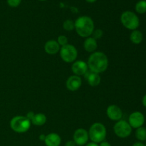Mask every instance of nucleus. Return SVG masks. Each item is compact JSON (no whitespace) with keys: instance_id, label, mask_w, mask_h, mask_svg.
Returning a JSON list of instances; mask_svg holds the SVG:
<instances>
[{"instance_id":"9","label":"nucleus","mask_w":146,"mask_h":146,"mask_svg":"<svg viewBox=\"0 0 146 146\" xmlns=\"http://www.w3.org/2000/svg\"><path fill=\"white\" fill-rule=\"evenodd\" d=\"M145 123V116L140 111H135L130 115L128 118V123L132 128L137 129L143 125Z\"/></svg>"},{"instance_id":"26","label":"nucleus","mask_w":146,"mask_h":146,"mask_svg":"<svg viewBox=\"0 0 146 146\" xmlns=\"http://www.w3.org/2000/svg\"><path fill=\"white\" fill-rule=\"evenodd\" d=\"M99 146H111V144L109 142H108V141H103V142L100 143L99 145H98Z\"/></svg>"},{"instance_id":"12","label":"nucleus","mask_w":146,"mask_h":146,"mask_svg":"<svg viewBox=\"0 0 146 146\" xmlns=\"http://www.w3.org/2000/svg\"><path fill=\"white\" fill-rule=\"evenodd\" d=\"M82 85V80L78 76L72 75L66 80V88L71 91H76L80 88Z\"/></svg>"},{"instance_id":"3","label":"nucleus","mask_w":146,"mask_h":146,"mask_svg":"<svg viewBox=\"0 0 146 146\" xmlns=\"http://www.w3.org/2000/svg\"><path fill=\"white\" fill-rule=\"evenodd\" d=\"M88 132L91 142L98 144L105 141L107 135L106 128L101 123H94L90 127Z\"/></svg>"},{"instance_id":"20","label":"nucleus","mask_w":146,"mask_h":146,"mask_svg":"<svg viewBox=\"0 0 146 146\" xmlns=\"http://www.w3.org/2000/svg\"><path fill=\"white\" fill-rule=\"evenodd\" d=\"M135 11L138 14H145L146 12V1L145 0H141L138 1L135 4Z\"/></svg>"},{"instance_id":"30","label":"nucleus","mask_w":146,"mask_h":146,"mask_svg":"<svg viewBox=\"0 0 146 146\" xmlns=\"http://www.w3.org/2000/svg\"><path fill=\"white\" fill-rule=\"evenodd\" d=\"M142 104H143V105L144 106L146 107V94H145V96H144L143 98Z\"/></svg>"},{"instance_id":"33","label":"nucleus","mask_w":146,"mask_h":146,"mask_svg":"<svg viewBox=\"0 0 146 146\" xmlns=\"http://www.w3.org/2000/svg\"><path fill=\"white\" fill-rule=\"evenodd\" d=\"M38 1H46V0H38Z\"/></svg>"},{"instance_id":"27","label":"nucleus","mask_w":146,"mask_h":146,"mask_svg":"<svg viewBox=\"0 0 146 146\" xmlns=\"http://www.w3.org/2000/svg\"><path fill=\"white\" fill-rule=\"evenodd\" d=\"M34 113L32 112V111H31V112H29L28 113H27V116L26 117H27L28 119H29L30 121H31V119H32V118L34 117Z\"/></svg>"},{"instance_id":"6","label":"nucleus","mask_w":146,"mask_h":146,"mask_svg":"<svg viewBox=\"0 0 146 146\" xmlns=\"http://www.w3.org/2000/svg\"><path fill=\"white\" fill-rule=\"evenodd\" d=\"M59 52L61 59L66 63L74 62L78 56L76 48L74 45L69 44L61 46Z\"/></svg>"},{"instance_id":"8","label":"nucleus","mask_w":146,"mask_h":146,"mask_svg":"<svg viewBox=\"0 0 146 146\" xmlns=\"http://www.w3.org/2000/svg\"><path fill=\"white\" fill-rule=\"evenodd\" d=\"M73 139L76 145L83 146L86 145L89 140L88 132L84 128H78L74 132Z\"/></svg>"},{"instance_id":"31","label":"nucleus","mask_w":146,"mask_h":146,"mask_svg":"<svg viewBox=\"0 0 146 146\" xmlns=\"http://www.w3.org/2000/svg\"><path fill=\"white\" fill-rule=\"evenodd\" d=\"M45 138H46V135H44V134H41V135H40L39 136V140L41 141H44Z\"/></svg>"},{"instance_id":"32","label":"nucleus","mask_w":146,"mask_h":146,"mask_svg":"<svg viewBox=\"0 0 146 146\" xmlns=\"http://www.w3.org/2000/svg\"><path fill=\"white\" fill-rule=\"evenodd\" d=\"M86 1L88 3H94V2H96L97 0H86Z\"/></svg>"},{"instance_id":"14","label":"nucleus","mask_w":146,"mask_h":146,"mask_svg":"<svg viewBox=\"0 0 146 146\" xmlns=\"http://www.w3.org/2000/svg\"><path fill=\"white\" fill-rule=\"evenodd\" d=\"M60 48H61V46L56 40H49L46 41L44 45V50L46 53L50 55H54L59 52Z\"/></svg>"},{"instance_id":"10","label":"nucleus","mask_w":146,"mask_h":146,"mask_svg":"<svg viewBox=\"0 0 146 146\" xmlns=\"http://www.w3.org/2000/svg\"><path fill=\"white\" fill-rule=\"evenodd\" d=\"M106 115L111 121H118L122 119L123 111L118 106L111 105L107 108Z\"/></svg>"},{"instance_id":"16","label":"nucleus","mask_w":146,"mask_h":146,"mask_svg":"<svg viewBox=\"0 0 146 146\" xmlns=\"http://www.w3.org/2000/svg\"><path fill=\"white\" fill-rule=\"evenodd\" d=\"M87 81L91 86H98L101 84V78L98 74L91 72L87 76Z\"/></svg>"},{"instance_id":"11","label":"nucleus","mask_w":146,"mask_h":146,"mask_svg":"<svg viewBox=\"0 0 146 146\" xmlns=\"http://www.w3.org/2000/svg\"><path fill=\"white\" fill-rule=\"evenodd\" d=\"M88 69V64L85 61L78 60L73 63L71 66V71L74 74V75L81 76L82 75H85Z\"/></svg>"},{"instance_id":"4","label":"nucleus","mask_w":146,"mask_h":146,"mask_svg":"<svg viewBox=\"0 0 146 146\" xmlns=\"http://www.w3.org/2000/svg\"><path fill=\"white\" fill-rule=\"evenodd\" d=\"M31 122L24 115H17L10 121V127L13 131L18 133H24L29 130Z\"/></svg>"},{"instance_id":"13","label":"nucleus","mask_w":146,"mask_h":146,"mask_svg":"<svg viewBox=\"0 0 146 146\" xmlns=\"http://www.w3.org/2000/svg\"><path fill=\"white\" fill-rule=\"evenodd\" d=\"M44 142L46 146H60L61 143V138L58 134L51 133L46 135Z\"/></svg>"},{"instance_id":"5","label":"nucleus","mask_w":146,"mask_h":146,"mask_svg":"<svg viewBox=\"0 0 146 146\" xmlns=\"http://www.w3.org/2000/svg\"><path fill=\"white\" fill-rule=\"evenodd\" d=\"M121 21L124 27L129 30L137 29L140 25V20L138 16L131 11H125L121 16Z\"/></svg>"},{"instance_id":"15","label":"nucleus","mask_w":146,"mask_h":146,"mask_svg":"<svg viewBox=\"0 0 146 146\" xmlns=\"http://www.w3.org/2000/svg\"><path fill=\"white\" fill-rule=\"evenodd\" d=\"M98 47L97 41L92 36H89L88 38H86L85 41L84 42V48L87 52L94 53Z\"/></svg>"},{"instance_id":"24","label":"nucleus","mask_w":146,"mask_h":146,"mask_svg":"<svg viewBox=\"0 0 146 146\" xmlns=\"http://www.w3.org/2000/svg\"><path fill=\"white\" fill-rule=\"evenodd\" d=\"M21 1L22 0H7V2L9 7L16 8V7H19L20 5Z\"/></svg>"},{"instance_id":"28","label":"nucleus","mask_w":146,"mask_h":146,"mask_svg":"<svg viewBox=\"0 0 146 146\" xmlns=\"http://www.w3.org/2000/svg\"><path fill=\"white\" fill-rule=\"evenodd\" d=\"M133 146H145V145L143 142H141V141H137V142L134 143L133 144Z\"/></svg>"},{"instance_id":"18","label":"nucleus","mask_w":146,"mask_h":146,"mask_svg":"<svg viewBox=\"0 0 146 146\" xmlns=\"http://www.w3.org/2000/svg\"><path fill=\"white\" fill-rule=\"evenodd\" d=\"M130 40L134 44H139L143 40V33L139 30H133L130 35Z\"/></svg>"},{"instance_id":"1","label":"nucleus","mask_w":146,"mask_h":146,"mask_svg":"<svg viewBox=\"0 0 146 146\" xmlns=\"http://www.w3.org/2000/svg\"><path fill=\"white\" fill-rule=\"evenodd\" d=\"M87 64L91 72L99 74L108 68V58L104 52L95 51L89 56Z\"/></svg>"},{"instance_id":"29","label":"nucleus","mask_w":146,"mask_h":146,"mask_svg":"<svg viewBox=\"0 0 146 146\" xmlns=\"http://www.w3.org/2000/svg\"><path fill=\"white\" fill-rule=\"evenodd\" d=\"M85 146H99V145H98V143H96L90 142V143H88L86 145H85Z\"/></svg>"},{"instance_id":"21","label":"nucleus","mask_w":146,"mask_h":146,"mask_svg":"<svg viewBox=\"0 0 146 146\" xmlns=\"http://www.w3.org/2000/svg\"><path fill=\"white\" fill-rule=\"evenodd\" d=\"M63 28L64 30L67 31H71L75 29V24L73 20L66 19L64 21L63 24Z\"/></svg>"},{"instance_id":"17","label":"nucleus","mask_w":146,"mask_h":146,"mask_svg":"<svg viewBox=\"0 0 146 146\" xmlns=\"http://www.w3.org/2000/svg\"><path fill=\"white\" fill-rule=\"evenodd\" d=\"M31 122L36 126H41V125H44L46 122V116L41 113L34 114Z\"/></svg>"},{"instance_id":"23","label":"nucleus","mask_w":146,"mask_h":146,"mask_svg":"<svg viewBox=\"0 0 146 146\" xmlns=\"http://www.w3.org/2000/svg\"><path fill=\"white\" fill-rule=\"evenodd\" d=\"M103 35H104V32H103V31L101 29H94V32H93L92 34V36H93V38H95L96 40H98V39H100V38H101V37L103 36Z\"/></svg>"},{"instance_id":"25","label":"nucleus","mask_w":146,"mask_h":146,"mask_svg":"<svg viewBox=\"0 0 146 146\" xmlns=\"http://www.w3.org/2000/svg\"><path fill=\"white\" fill-rule=\"evenodd\" d=\"M64 146H76V144L74 141H68L66 143Z\"/></svg>"},{"instance_id":"2","label":"nucleus","mask_w":146,"mask_h":146,"mask_svg":"<svg viewBox=\"0 0 146 146\" xmlns=\"http://www.w3.org/2000/svg\"><path fill=\"white\" fill-rule=\"evenodd\" d=\"M74 24L76 31L81 37L88 38L92 35L95 26L91 17L88 16H81L76 19Z\"/></svg>"},{"instance_id":"7","label":"nucleus","mask_w":146,"mask_h":146,"mask_svg":"<svg viewBox=\"0 0 146 146\" xmlns=\"http://www.w3.org/2000/svg\"><path fill=\"white\" fill-rule=\"evenodd\" d=\"M113 131L115 135L120 138H126L131 135L132 128L125 120H120L117 121L113 126Z\"/></svg>"},{"instance_id":"22","label":"nucleus","mask_w":146,"mask_h":146,"mask_svg":"<svg viewBox=\"0 0 146 146\" xmlns=\"http://www.w3.org/2000/svg\"><path fill=\"white\" fill-rule=\"evenodd\" d=\"M57 42L59 44L60 46H65L66 44H68V38H67L66 36L61 35L58 37L57 38Z\"/></svg>"},{"instance_id":"19","label":"nucleus","mask_w":146,"mask_h":146,"mask_svg":"<svg viewBox=\"0 0 146 146\" xmlns=\"http://www.w3.org/2000/svg\"><path fill=\"white\" fill-rule=\"evenodd\" d=\"M135 138L138 141L143 142L146 141V128L145 127H141L137 128L135 131Z\"/></svg>"},{"instance_id":"34","label":"nucleus","mask_w":146,"mask_h":146,"mask_svg":"<svg viewBox=\"0 0 146 146\" xmlns=\"http://www.w3.org/2000/svg\"><path fill=\"white\" fill-rule=\"evenodd\" d=\"M145 146H146V143H145Z\"/></svg>"}]
</instances>
